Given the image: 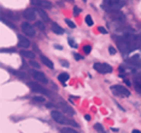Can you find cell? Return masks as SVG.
<instances>
[{"mask_svg":"<svg viewBox=\"0 0 141 133\" xmlns=\"http://www.w3.org/2000/svg\"><path fill=\"white\" fill-rule=\"evenodd\" d=\"M67 1H71V0H67Z\"/></svg>","mask_w":141,"mask_h":133,"instance_id":"60d3db41","label":"cell"},{"mask_svg":"<svg viewBox=\"0 0 141 133\" xmlns=\"http://www.w3.org/2000/svg\"><path fill=\"white\" fill-rule=\"evenodd\" d=\"M115 39L123 55H128L129 52L139 48L141 45V35L123 34V35H117Z\"/></svg>","mask_w":141,"mask_h":133,"instance_id":"6da1fadb","label":"cell"},{"mask_svg":"<svg viewBox=\"0 0 141 133\" xmlns=\"http://www.w3.org/2000/svg\"><path fill=\"white\" fill-rule=\"evenodd\" d=\"M98 30H99L100 33H103V34H106V33H107V30L105 29V28H103V27H98Z\"/></svg>","mask_w":141,"mask_h":133,"instance_id":"f546056e","label":"cell"},{"mask_svg":"<svg viewBox=\"0 0 141 133\" xmlns=\"http://www.w3.org/2000/svg\"><path fill=\"white\" fill-rule=\"evenodd\" d=\"M37 13H39V16H40V17L44 19V21H46V22H48V21H49L47 13H46V12H45L42 9H39V10H37Z\"/></svg>","mask_w":141,"mask_h":133,"instance_id":"e0dca14e","label":"cell"},{"mask_svg":"<svg viewBox=\"0 0 141 133\" xmlns=\"http://www.w3.org/2000/svg\"><path fill=\"white\" fill-rule=\"evenodd\" d=\"M65 23H67L68 26L70 27L71 29H74L75 27H76V26H75V23H74V22H72V21H70V19H65Z\"/></svg>","mask_w":141,"mask_h":133,"instance_id":"d4e9b609","label":"cell"},{"mask_svg":"<svg viewBox=\"0 0 141 133\" xmlns=\"http://www.w3.org/2000/svg\"><path fill=\"white\" fill-rule=\"evenodd\" d=\"M68 41H69V45H70V46H71L72 48H76V47H77V44H76V42H75V41L72 40V39H69Z\"/></svg>","mask_w":141,"mask_h":133,"instance_id":"4316f807","label":"cell"},{"mask_svg":"<svg viewBox=\"0 0 141 133\" xmlns=\"http://www.w3.org/2000/svg\"><path fill=\"white\" fill-rule=\"evenodd\" d=\"M93 68L100 74H109L112 71V66L107 63H94Z\"/></svg>","mask_w":141,"mask_h":133,"instance_id":"5b68a950","label":"cell"},{"mask_svg":"<svg viewBox=\"0 0 141 133\" xmlns=\"http://www.w3.org/2000/svg\"><path fill=\"white\" fill-rule=\"evenodd\" d=\"M21 55H22L23 57H27V58H30V59H33L34 57H35V53L31 51H28V50H22V51H21Z\"/></svg>","mask_w":141,"mask_h":133,"instance_id":"2e32d148","label":"cell"},{"mask_svg":"<svg viewBox=\"0 0 141 133\" xmlns=\"http://www.w3.org/2000/svg\"><path fill=\"white\" fill-rule=\"evenodd\" d=\"M30 65L34 66V68H36V69H39V68H40V65H39V63L35 62V61H33V59H30Z\"/></svg>","mask_w":141,"mask_h":133,"instance_id":"484cf974","label":"cell"},{"mask_svg":"<svg viewBox=\"0 0 141 133\" xmlns=\"http://www.w3.org/2000/svg\"><path fill=\"white\" fill-rule=\"evenodd\" d=\"M109 52H110V55H115V53H116V48L112 47V46H110V47H109Z\"/></svg>","mask_w":141,"mask_h":133,"instance_id":"f1b7e54d","label":"cell"},{"mask_svg":"<svg viewBox=\"0 0 141 133\" xmlns=\"http://www.w3.org/2000/svg\"><path fill=\"white\" fill-rule=\"evenodd\" d=\"M94 129H95L98 133H106V131H105L104 127L101 126V123H95V125H94Z\"/></svg>","mask_w":141,"mask_h":133,"instance_id":"d6986e66","label":"cell"},{"mask_svg":"<svg viewBox=\"0 0 141 133\" xmlns=\"http://www.w3.org/2000/svg\"><path fill=\"white\" fill-rule=\"evenodd\" d=\"M111 131H112V132H118V128H113V127H112Z\"/></svg>","mask_w":141,"mask_h":133,"instance_id":"8d00e7d4","label":"cell"},{"mask_svg":"<svg viewBox=\"0 0 141 133\" xmlns=\"http://www.w3.org/2000/svg\"><path fill=\"white\" fill-rule=\"evenodd\" d=\"M36 27L41 30V32H44V30H45V24L42 22H40V21H37V22H36Z\"/></svg>","mask_w":141,"mask_h":133,"instance_id":"cb8c5ba5","label":"cell"},{"mask_svg":"<svg viewBox=\"0 0 141 133\" xmlns=\"http://www.w3.org/2000/svg\"><path fill=\"white\" fill-rule=\"evenodd\" d=\"M74 57L76 59H83V56H81V55H78V53H75L74 55Z\"/></svg>","mask_w":141,"mask_h":133,"instance_id":"d6a6232c","label":"cell"},{"mask_svg":"<svg viewBox=\"0 0 141 133\" xmlns=\"http://www.w3.org/2000/svg\"><path fill=\"white\" fill-rule=\"evenodd\" d=\"M123 6H124L123 0H104L103 1V9H105L107 12L119 11Z\"/></svg>","mask_w":141,"mask_h":133,"instance_id":"7a4b0ae2","label":"cell"},{"mask_svg":"<svg viewBox=\"0 0 141 133\" xmlns=\"http://www.w3.org/2000/svg\"><path fill=\"white\" fill-rule=\"evenodd\" d=\"M28 86H29L30 90H31V91H34V92L41 93V94H46V96H49L48 91L45 88V87H42L41 85H39L37 82H28Z\"/></svg>","mask_w":141,"mask_h":133,"instance_id":"ba28073f","label":"cell"},{"mask_svg":"<svg viewBox=\"0 0 141 133\" xmlns=\"http://www.w3.org/2000/svg\"><path fill=\"white\" fill-rule=\"evenodd\" d=\"M80 12H81V10H80L77 6H75V9H74V13H75V15H78Z\"/></svg>","mask_w":141,"mask_h":133,"instance_id":"1f68e13d","label":"cell"},{"mask_svg":"<svg viewBox=\"0 0 141 133\" xmlns=\"http://www.w3.org/2000/svg\"><path fill=\"white\" fill-rule=\"evenodd\" d=\"M86 23H87V26L89 27H92L93 24H94V22H93V19H92V16H86Z\"/></svg>","mask_w":141,"mask_h":133,"instance_id":"7402d4cb","label":"cell"},{"mask_svg":"<svg viewBox=\"0 0 141 133\" xmlns=\"http://www.w3.org/2000/svg\"><path fill=\"white\" fill-rule=\"evenodd\" d=\"M60 63H62V65L65 66V68L70 66V65H69V62H68V61H60Z\"/></svg>","mask_w":141,"mask_h":133,"instance_id":"4dcf8cb0","label":"cell"},{"mask_svg":"<svg viewBox=\"0 0 141 133\" xmlns=\"http://www.w3.org/2000/svg\"><path fill=\"white\" fill-rule=\"evenodd\" d=\"M41 62L44 63L46 66H48L49 69H53L54 68V65H53V62L52 61H49L47 57H45V56H41Z\"/></svg>","mask_w":141,"mask_h":133,"instance_id":"5bb4252c","label":"cell"},{"mask_svg":"<svg viewBox=\"0 0 141 133\" xmlns=\"http://www.w3.org/2000/svg\"><path fill=\"white\" fill-rule=\"evenodd\" d=\"M126 84H127L128 86H130V81H128V80H126Z\"/></svg>","mask_w":141,"mask_h":133,"instance_id":"f35d334b","label":"cell"},{"mask_svg":"<svg viewBox=\"0 0 141 133\" xmlns=\"http://www.w3.org/2000/svg\"><path fill=\"white\" fill-rule=\"evenodd\" d=\"M51 116H52V119L57 123H60V125H71V126H75V127H78V125L76 122L72 121V120H69L68 117H65L63 113H60V111H58V110L51 111Z\"/></svg>","mask_w":141,"mask_h":133,"instance_id":"3957f363","label":"cell"},{"mask_svg":"<svg viewBox=\"0 0 141 133\" xmlns=\"http://www.w3.org/2000/svg\"><path fill=\"white\" fill-rule=\"evenodd\" d=\"M33 3H35V4H37L39 6H41V8H44V9H51L52 8V3H49L48 0H39V1L33 0Z\"/></svg>","mask_w":141,"mask_h":133,"instance_id":"7c38bea8","label":"cell"},{"mask_svg":"<svg viewBox=\"0 0 141 133\" xmlns=\"http://www.w3.org/2000/svg\"><path fill=\"white\" fill-rule=\"evenodd\" d=\"M83 1H85V3H86V1H87V0H83Z\"/></svg>","mask_w":141,"mask_h":133,"instance_id":"ab89813d","label":"cell"},{"mask_svg":"<svg viewBox=\"0 0 141 133\" xmlns=\"http://www.w3.org/2000/svg\"><path fill=\"white\" fill-rule=\"evenodd\" d=\"M60 132L62 133H80L77 131H75L74 128H70V127H64V128H62Z\"/></svg>","mask_w":141,"mask_h":133,"instance_id":"ffe728a7","label":"cell"},{"mask_svg":"<svg viewBox=\"0 0 141 133\" xmlns=\"http://www.w3.org/2000/svg\"><path fill=\"white\" fill-rule=\"evenodd\" d=\"M90 50H92V47H90L89 45H86L85 47H83V51H85V53H87V55L90 52Z\"/></svg>","mask_w":141,"mask_h":133,"instance_id":"83f0119b","label":"cell"},{"mask_svg":"<svg viewBox=\"0 0 141 133\" xmlns=\"http://www.w3.org/2000/svg\"><path fill=\"white\" fill-rule=\"evenodd\" d=\"M1 52H13V50H6V48H1Z\"/></svg>","mask_w":141,"mask_h":133,"instance_id":"836d02e7","label":"cell"},{"mask_svg":"<svg viewBox=\"0 0 141 133\" xmlns=\"http://www.w3.org/2000/svg\"><path fill=\"white\" fill-rule=\"evenodd\" d=\"M1 21H3V23H5L6 26H9V27H10V28H12V29H15V28H16V27H15V24H12L11 22H9V21H6V19H5V18H1Z\"/></svg>","mask_w":141,"mask_h":133,"instance_id":"603a6c76","label":"cell"},{"mask_svg":"<svg viewBox=\"0 0 141 133\" xmlns=\"http://www.w3.org/2000/svg\"><path fill=\"white\" fill-rule=\"evenodd\" d=\"M52 32L56 34H64V29L58 26L57 23H52Z\"/></svg>","mask_w":141,"mask_h":133,"instance_id":"9a60e30c","label":"cell"},{"mask_svg":"<svg viewBox=\"0 0 141 133\" xmlns=\"http://www.w3.org/2000/svg\"><path fill=\"white\" fill-rule=\"evenodd\" d=\"M69 79H70V75L68 74V73H62V74L58 75V80L62 84H64V86H65V82L69 81Z\"/></svg>","mask_w":141,"mask_h":133,"instance_id":"4fadbf2b","label":"cell"},{"mask_svg":"<svg viewBox=\"0 0 141 133\" xmlns=\"http://www.w3.org/2000/svg\"><path fill=\"white\" fill-rule=\"evenodd\" d=\"M21 28H22V32H23L24 35H27V36H29V38L35 36V29H34V27L31 26L30 23L23 22L22 26H21Z\"/></svg>","mask_w":141,"mask_h":133,"instance_id":"52a82bcc","label":"cell"},{"mask_svg":"<svg viewBox=\"0 0 141 133\" xmlns=\"http://www.w3.org/2000/svg\"><path fill=\"white\" fill-rule=\"evenodd\" d=\"M58 107L60 108V110L64 111L65 114H68L69 116H72V115H75V111L74 109L71 107H69L67 103H63V102H60V103H58Z\"/></svg>","mask_w":141,"mask_h":133,"instance_id":"9c48e42d","label":"cell"},{"mask_svg":"<svg viewBox=\"0 0 141 133\" xmlns=\"http://www.w3.org/2000/svg\"><path fill=\"white\" fill-rule=\"evenodd\" d=\"M134 87L139 93H141V79H135L134 80Z\"/></svg>","mask_w":141,"mask_h":133,"instance_id":"ac0fdd59","label":"cell"},{"mask_svg":"<svg viewBox=\"0 0 141 133\" xmlns=\"http://www.w3.org/2000/svg\"><path fill=\"white\" fill-rule=\"evenodd\" d=\"M85 117H86V120H88V121H89V120H90V116H89V115H86Z\"/></svg>","mask_w":141,"mask_h":133,"instance_id":"74e56055","label":"cell"},{"mask_svg":"<svg viewBox=\"0 0 141 133\" xmlns=\"http://www.w3.org/2000/svg\"><path fill=\"white\" fill-rule=\"evenodd\" d=\"M54 47H56V48H58V50H62V48H63V47H62V46H60V45H54Z\"/></svg>","mask_w":141,"mask_h":133,"instance_id":"e575fe53","label":"cell"},{"mask_svg":"<svg viewBox=\"0 0 141 133\" xmlns=\"http://www.w3.org/2000/svg\"><path fill=\"white\" fill-rule=\"evenodd\" d=\"M111 92L113 93V96L116 97H129L130 96V91L126 87H123L122 85H113L110 87Z\"/></svg>","mask_w":141,"mask_h":133,"instance_id":"277c9868","label":"cell"},{"mask_svg":"<svg viewBox=\"0 0 141 133\" xmlns=\"http://www.w3.org/2000/svg\"><path fill=\"white\" fill-rule=\"evenodd\" d=\"M33 100L34 102H39V103H45V102H46V99H45L44 97H40V96L33 97Z\"/></svg>","mask_w":141,"mask_h":133,"instance_id":"44dd1931","label":"cell"},{"mask_svg":"<svg viewBox=\"0 0 141 133\" xmlns=\"http://www.w3.org/2000/svg\"><path fill=\"white\" fill-rule=\"evenodd\" d=\"M131 133H141V131H139V129H133Z\"/></svg>","mask_w":141,"mask_h":133,"instance_id":"d590c367","label":"cell"},{"mask_svg":"<svg viewBox=\"0 0 141 133\" xmlns=\"http://www.w3.org/2000/svg\"><path fill=\"white\" fill-rule=\"evenodd\" d=\"M23 16H24V18L27 21H34L36 18V12H35L34 9H27L26 11L23 12Z\"/></svg>","mask_w":141,"mask_h":133,"instance_id":"30bf717a","label":"cell"},{"mask_svg":"<svg viewBox=\"0 0 141 133\" xmlns=\"http://www.w3.org/2000/svg\"><path fill=\"white\" fill-rule=\"evenodd\" d=\"M30 74H31V76L36 82H41L44 85L47 84V78H46V75L44 73H41V71L36 70V69H33V70H30Z\"/></svg>","mask_w":141,"mask_h":133,"instance_id":"8992f818","label":"cell"},{"mask_svg":"<svg viewBox=\"0 0 141 133\" xmlns=\"http://www.w3.org/2000/svg\"><path fill=\"white\" fill-rule=\"evenodd\" d=\"M18 46L24 48V50H27V48H29V46H30V40L27 39V36L19 35L18 36Z\"/></svg>","mask_w":141,"mask_h":133,"instance_id":"8fae6325","label":"cell"}]
</instances>
